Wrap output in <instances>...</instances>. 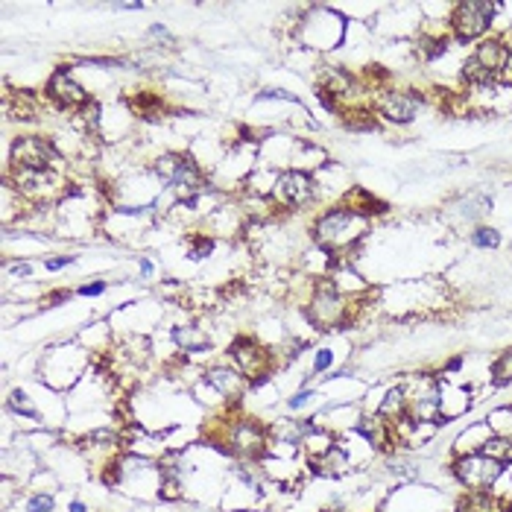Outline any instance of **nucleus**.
Returning a JSON list of instances; mask_svg holds the SVG:
<instances>
[{
    "mask_svg": "<svg viewBox=\"0 0 512 512\" xmlns=\"http://www.w3.org/2000/svg\"><path fill=\"white\" fill-rule=\"evenodd\" d=\"M366 220L352 208H334L317 223V237L322 241V246L328 249H343L348 243H354L357 237L363 234Z\"/></svg>",
    "mask_w": 512,
    "mask_h": 512,
    "instance_id": "f257e3e1",
    "label": "nucleus"
},
{
    "mask_svg": "<svg viewBox=\"0 0 512 512\" xmlns=\"http://www.w3.org/2000/svg\"><path fill=\"white\" fill-rule=\"evenodd\" d=\"M454 474L460 477V483L472 492H489V486H495V480L504 474V463L492 460L486 454H463L454 463Z\"/></svg>",
    "mask_w": 512,
    "mask_h": 512,
    "instance_id": "f03ea898",
    "label": "nucleus"
},
{
    "mask_svg": "<svg viewBox=\"0 0 512 512\" xmlns=\"http://www.w3.org/2000/svg\"><path fill=\"white\" fill-rule=\"evenodd\" d=\"M225 442H228V451H232L234 456H243V460H260V456L267 454V448H269L267 430L260 428L258 422H252V419L232 422Z\"/></svg>",
    "mask_w": 512,
    "mask_h": 512,
    "instance_id": "7ed1b4c3",
    "label": "nucleus"
},
{
    "mask_svg": "<svg viewBox=\"0 0 512 512\" xmlns=\"http://www.w3.org/2000/svg\"><path fill=\"white\" fill-rule=\"evenodd\" d=\"M228 354H232L234 361V369H241V375L246 380H252V384H260V380H267L269 375V352L260 343H255L252 337H237L228 348Z\"/></svg>",
    "mask_w": 512,
    "mask_h": 512,
    "instance_id": "20e7f679",
    "label": "nucleus"
},
{
    "mask_svg": "<svg viewBox=\"0 0 512 512\" xmlns=\"http://www.w3.org/2000/svg\"><path fill=\"white\" fill-rule=\"evenodd\" d=\"M348 317V304L343 302V296L334 290V284H319L317 296L308 304V319L317 325V328H334V325L345 322Z\"/></svg>",
    "mask_w": 512,
    "mask_h": 512,
    "instance_id": "39448f33",
    "label": "nucleus"
},
{
    "mask_svg": "<svg viewBox=\"0 0 512 512\" xmlns=\"http://www.w3.org/2000/svg\"><path fill=\"white\" fill-rule=\"evenodd\" d=\"M495 9H498L495 3H480V0H465V3H460L454 9V18H451V24L456 29V38L472 41L477 36H483Z\"/></svg>",
    "mask_w": 512,
    "mask_h": 512,
    "instance_id": "423d86ee",
    "label": "nucleus"
},
{
    "mask_svg": "<svg viewBox=\"0 0 512 512\" xmlns=\"http://www.w3.org/2000/svg\"><path fill=\"white\" fill-rule=\"evenodd\" d=\"M56 158L50 141L36 138V135H24L12 144V161L18 170H47Z\"/></svg>",
    "mask_w": 512,
    "mask_h": 512,
    "instance_id": "0eeeda50",
    "label": "nucleus"
},
{
    "mask_svg": "<svg viewBox=\"0 0 512 512\" xmlns=\"http://www.w3.org/2000/svg\"><path fill=\"white\" fill-rule=\"evenodd\" d=\"M156 173L164 182L176 184V188H188V191H196L202 184V176H199V167L193 164L188 156H176V152H167V156H161L156 161Z\"/></svg>",
    "mask_w": 512,
    "mask_h": 512,
    "instance_id": "6e6552de",
    "label": "nucleus"
},
{
    "mask_svg": "<svg viewBox=\"0 0 512 512\" xmlns=\"http://www.w3.org/2000/svg\"><path fill=\"white\" fill-rule=\"evenodd\" d=\"M205 384H208L217 395H223L228 401H237L246 389V378L241 375V369L232 366H211L205 369Z\"/></svg>",
    "mask_w": 512,
    "mask_h": 512,
    "instance_id": "1a4fd4ad",
    "label": "nucleus"
},
{
    "mask_svg": "<svg viewBox=\"0 0 512 512\" xmlns=\"http://www.w3.org/2000/svg\"><path fill=\"white\" fill-rule=\"evenodd\" d=\"M47 94L53 97V103H59L62 108H73V106H85L88 103V94L82 91L80 82H73L68 71H56L47 82Z\"/></svg>",
    "mask_w": 512,
    "mask_h": 512,
    "instance_id": "9d476101",
    "label": "nucleus"
},
{
    "mask_svg": "<svg viewBox=\"0 0 512 512\" xmlns=\"http://www.w3.org/2000/svg\"><path fill=\"white\" fill-rule=\"evenodd\" d=\"M278 191H281V196H284V202L304 205V202H310V196H313V182H310L308 173L287 170V173L278 176Z\"/></svg>",
    "mask_w": 512,
    "mask_h": 512,
    "instance_id": "9b49d317",
    "label": "nucleus"
},
{
    "mask_svg": "<svg viewBox=\"0 0 512 512\" xmlns=\"http://www.w3.org/2000/svg\"><path fill=\"white\" fill-rule=\"evenodd\" d=\"M416 106H419L416 94L389 91L384 100H380V114H387L389 121H395V123H407V121H413V114H416Z\"/></svg>",
    "mask_w": 512,
    "mask_h": 512,
    "instance_id": "f8f14e48",
    "label": "nucleus"
},
{
    "mask_svg": "<svg viewBox=\"0 0 512 512\" xmlns=\"http://www.w3.org/2000/svg\"><path fill=\"white\" fill-rule=\"evenodd\" d=\"M474 59L480 62L489 73H495V71H500V68H507L509 50L500 45V41H486V45H480V50L474 53Z\"/></svg>",
    "mask_w": 512,
    "mask_h": 512,
    "instance_id": "ddd939ff",
    "label": "nucleus"
},
{
    "mask_svg": "<svg viewBox=\"0 0 512 512\" xmlns=\"http://www.w3.org/2000/svg\"><path fill=\"white\" fill-rule=\"evenodd\" d=\"M176 343H179L182 352H208V348H211L208 334H205L202 328H196V325L176 328Z\"/></svg>",
    "mask_w": 512,
    "mask_h": 512,
    "instance_id": "4468645a",
    "label": "nucleus"
},
{
    "mask_svg": "<svg viewBox=\"0 0 512 512\" xmlns=\"http://www.w3.org/2000/svg\"><path fill=\"white\" fill-rule=\"evenodd\" d=\"M317 465H319L322 474H345L348 472V454L340 448V445H334L328 454L319 456Z\"/></svg>",
    "mask_w": 512,
    "mask_h": 512,
    "instance_id": "2eb2a0df",
    "label": "nucleus"
},
{
    "mask_svg": "<svg viewBox=\"0 0 512 512\" xmlns=\"http://www.w3.org/2000/svg\"><path fill=\"white\" fill-rule=\"evenodd\" d=\"M492 380L498 387H504V384H512V348L509 352H504L498 357V361L492 363Z\"/></svg>",
    "mask_w": 512,
    "mask_h": 512,
    "instance_id": "dca6fc26",
    "label": "nucleus"
},
{
    "mask_svg": "<svg viewBox=\"0 0 512 512\" xmlns=\"http://www.w3.org/2000/svg\"><path fill=\"white\" fill-rule=\"evenodd\" d=\"M472 243L480 246V249H495L500 243V234L495 232V228L480 225V228H474V232H472Z\"/></svg>",
    "mask_w": 512,
    "mask_h": 512,
    "instance_id": "f3484780",
    "label": "nucleus"
},
{
    "mask_svg": "<svg viewBox=\"0 0 512 512\" xmlns=\"http://www.w3.org/2000/svg\"><path fill=\"white\" fill-rule=\"evenodd\" d=\"M9 407H12V410L18 413V416H24V419H38V410L29 404L27 395H24V392H21V389H18V392H12V398H9Z\"/></svg>",
    "mask_w": 512,
    "mask_h": 512,
    "instance_id": "a211bd4d",
    "label": "nucleus"
},
{
    "mask_svg": "<svg viewBox=\"0 0 512 512\" xmlns=\"http://www.w3.org/2000/svg\"><path fill=\"white\" fill-rule=\"evenodd\" d=\"M348 129H375V117L369 112H354V117H348Z\"/></svg>",
    "mask_w": 512,
    "mask_h": 512,
    "instance_id": "6ab92c4d",
    "label": "nucleus"
},
{
    "mask_svg": "<svg viewBox=\"0 0 512 512\" xmlns=\"http://www.w3.org/2000/svg\"><path fill=\"white\" fill-rule=\"evenodd\" d=\"M27 512H53V498L50 495H32Z\"/></svg>",
    "mask_w": 512,
    "mask_h": 512,
    "instance_id": "aec40b11",
    "label": "nucleus"
},
{
    "mask_svg": "<svg viewBox=\"0 0 512 512\" xmlns=\"http://www.w3.org/2000/svg\"><path fill=\"white\" fill-rule=\"evenodd\" d=\"M331 361H334V354L328 352V348H319V352H317V361H313V372H310V375H325V372H328V366H331Z\"/></svg>",
    "mask_w": 512,
    "mask_h": 512,
    "instance_id": "412c9836",
    "label": "nucleus"
},
{
    "mask_svg": "<svg viewBox=\"0 0 512 512\" xmlns=\"http://www.w3.org/2000/svg\"><path fill=\"white\" fill-rule=\"evenodd\" d=\"M310 398H313V389H308V387H304V389H299L296 395H293V398L287 401V407H290V410H302V407L308 404Z\"/></svg>",
    "mask_w": 512,
    "mask_h": 512,
    "instance_id": "4be33fe9",
    "label": "nucleus"
},
{
    "mask_svg": "<svg viewBox=\"0 0 512 512\" xmlns=\"http://www.w3.org/2000/svg\"><path fill=\"white\" fill-rule=\"evenodd\" d=\"M211 249H214V243L208 241V237H199V241H193V246H191V258H196V260H199V258H205V255H208Z\"/></svg>",
    "mask_w": 512,
    "mask_h": 512,
    "instance_id": "5701e85b",
    "label": "nucleus"
},
{
    "mask_svg": "<svg viewBox=\"0 0 512 512\" xmlns=\"http://www.w3.org/2000/svg\"><path fill=\"white\" fill-rule=\"evenodd\" d=\"M258 100H290V103H299L293 94H284V91H260Z\"/></svg>",
    "mask_w": 512,
    "mask_h": 512,
    "instance_id": "b1692460",
    "label": "nucleus"
},
{
    "mask_svg": "<svg viewBox=\"0 0 512 512\" xmlns=\"http://www.w3.org/2000/svg\"><path fill=\"white\" fill-rule=\"evenodd\" d=\"M103 290H106L103 281H94V284H82L80 287V296H100Z\"/></svg>",
    "mask_w": 512,
    "mask_h": 512,
    "instance_id": "393cba45",
    "label": "nucleus"
},
{
    "mask_svg": "<svg viewBox=\"0 0 512 512\" xmlns=\"http://www.w3.org/2000/svg\"><path fill=\"white\" fill-rule=\"evenodd\" d=\"M64 299H71V290H59V293H53V296L45 299V308H53V304H59Z\"/></svg>",
    "mask_w": 512,
    "mask_h": 512,
    "instance_id": "a878e982",
    "label": "nucleus"
},
{
    "mask_svg": "<svg viewBox=\"0 0 512 512\" xmlns=\"http://www.w3.org/2000/svg\"><path fill=\"white\" fill-rule=\"evenodd\" d=\"M73 260V255H64V258H53V260H47V269H62V267H68Z\"/></svg>",
    "mask_w": 512,
    "mask_h": 512,
    "instance_id": "bb28decb",
    "label": "nucleus"
},
{
    "mask_svg": "<svg viewBox=\"0 0 512 512\" xmlns=\"http://www.w3.org/2000/svg\"><path fill=\"white\" fill-rule=\"evenodd\" d=\"M460 366H463V357H451L448 363H445V369L442 372H448V375H454V372H460Z\"/></svg>",
    "mask_w": 512,
    "mask_h": 512,
    "instance_id": "cd10ccee",
    "label": "nucleus"
},
{
    "mask_svg": "<svg viewBox=\"0 0 512 512\" xmlns=\"http://www.w3.org/2000/svg\"><path fill=\"white\" fill-rule=\"evenodd\" d=\"M12 272H15V276H24V278H29V264H15V267H12Z\"/></svg>",
    "mask_w": 512,
    "mask_h": 512,
    "instance_id": "c85d7f7f",
    "label": "nucleus"
},
{
    "mask_svg": "<svg viewBox=\"0 0 512 512\" xmlns=\"http://www.w3.org/2000/svg\"><path fill=\"white\" fill-rule=\"evenodd\" d=\"M68 512H88V507H85L82 500H73V504L68 507Z\"/></svg>",
    "mask_w": 512,
    "mask_h": 512,
    "instance_id": "c756f323",
    "label": "nucleus"
},
{
    "mask_svg": "<svg viewBox=\"0 0 512 512\" xmlns=\"http://www.w3.org/2000/svg\"><path fill=\"white\" fill-rule=\"evenodd\" d=\"M141 272H144V276H149V272H152V264H149L147 258H141Z\"/></svg>",
    "mask_w": 512,
    "mask_h": 512,
    "instance_id": "7c9ffc66",
    "label": "nucleus"
},
{
    "mask_svg": "<svg viewBox=\"0 0 512 512\" xmlns=\"http://www.w3.org/2000/svg\"><path fill=\"white\" fill-rule=\"evenodd\" d=\"M507 512H512V509H507Z\"/></svg>",
    "mask_w": 512,
    "mask_h": 512,
    "instance_id": "2f4dec72",
    "label": "nucleus"
}]
</instances>
